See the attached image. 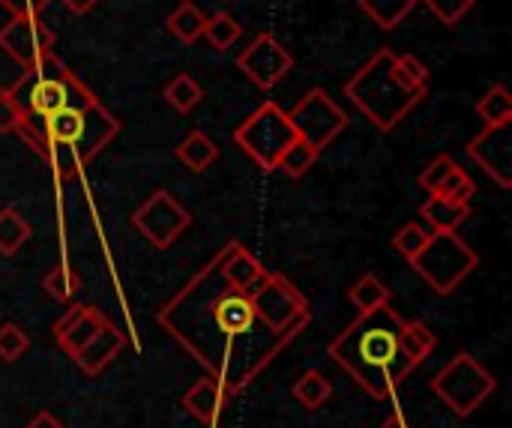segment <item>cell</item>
Masks as SVG:
<instances>
[{
    "mask_svg": "<svg viewBox=\"0 0 512 428\" xmlns=\"http://www.w3.org/2000/svg\"><path fill=\"white\" fill-rule=\"evenodd\" d=\"M477 114L483 117L486 126H498V123H512V96L504 84H492L480 102H477Z\"/></svg>",
    "mask_w": 512,
    "mask_h": 428,
    "instance_id": "83f0119b",
    "label": "cell"
},
{
    "mask_svg": "<svg viewBox=\"0 0 512 428\" xmlns=\"http://www.w3.org/2000/svg\"><path fill=\"white\" fill-rule=\"evenodd\" d=\"M438 348V336L423 321H405L399 330V351L402 357L417 369L429 360V354Z\"/></svg>",
    "mask_w": 512,
    "mask_h": 428,
    "instance_id": "ffe728a7",
    "label": "cell"
},
{
    "mask_svg": "<svg viewBox=\"0 0 512 428\" xmlns=\"http://www.w3.org/2000/svg\"><path fill=\"white\" fill-rule=\"evenodd\" d=\"M405 318L387 303L372 312H360L327 348L330 360L375 402H387L414 366L399 351V330Z\"/></svg>",
    "mask_w": 512,
    "mask_h": 428,
    "instance_id": "7a4b0ae2",
    "label": "cell"
},
{
    "mask_svg": "<svg viewBox=\"0 0 512 428\" xmlns=\"http://www.w3.org/2000/svg\"><path fill=\"white\" fill-rule=\"evenodd\" d=\"M477 0H423V6L444 24V27H456L471 9H474Z\"/></svg>",
    "mask_w": 512,
    "mask_h": 428,
    "instance_id": "836d02e7",
    "label": "cell"
},
{
    "mask_svg": "<svg viewBox=\"0 0 512 428\" xmlns=\"http://www.w3.org/2000/svg\"><path fill=\"white\" fill-rule=\"evenodd\" d=\"M426 93H429V87L405 84V78L396 69L393 48H378V54L345 81V96L381 132H393L423 102Z\"/></svg>",
    "mask_w": 512,
    "mask_h": 428,
    "instance_id": "277c9868",
    "label": "cell"
},
{
    "mask_svg": "<svg viewBox=\"0 0 512 428\" xmlns=\"http://www.w3.org/2000/svg\"><path fill=\"white\" fill-rule=\"evenodd\" d=\"M396 69L405 78V84H411V87H429V69L414 54H396Z\"/></svg>",
    "mask_w": 512,
    "mask_h": 428,
    "instance_id": "8d00e7d4",
    "label": "cell"
},
{
    "mask_svg": "<svg viewBox=\"0 0 512 428\" xmlns=\"http://www.w3.org/2000/svg\"><path fill=\"white\" fill-rule=\"evenodd\" d=\"M291 129L300 141L315 147L318 153L327 150L345 129H348V114L327 96V90L312 87L291 111H288Z\"/></svg>",
    "mask_w": 512,
    "mask_h": 428,
    "instance_id": "30bf717a",
    "label": "cell"
},
{
    "mask_svg": "<svg viewBox=\"0 0 512 428\" xmlns=\"http://www.w3.org/2000/svg\"><path fill=\"white\" fill-rule=\"evenodd\" d=\"M9 90L21 105L24 117H48L63 108H81L99 102L96 93L75 72H69V66L54 51L39 57L33 66H27Z\"/></svg>",
    "mask_w": 512,
    "mask_h": 428,
    "instance_id": "5b68a950",
    "label": "cell"
},
{
    "mask_svg": "<svg viewBox=\"0 0 512 428\" xmlns=\"http://www.w3.org/2000/svg\"><path fill=\"white\" fill-rule=\"evenodd\" d=\"M30 234H33L30 222L15 207L0 210V255H6V258L18 255L21 246L30 240Z\"/></svg>",
    "mask_w": 512,
    "mask_h": 428,
    "instance_id": "cb8c5ba5",
    "label": "cell"
},
{
    "mask_svg": "<svg viewBox=\"0 0 512 428\" xmlns=\"http://www.w3.org/2000/svg\"><path fill=\"white\" fill-rule=\"evenodd\" d=\"M216 258H219V267H222L225 279H228L234 288L246 291V294H252L255 288H261L264 279L270 276V270H267L243 243H237V240H231Z\"/></svg>",
    "mask_w": 512,
    "mask_h": 428,
    "instance_id": "e0dca14e",
    "label": "cell"
},
{
    "mask_svg": "<svg viewBox=\"0 0 512 428\" xmlns=\"http://www.w3.org/2000/svg\"><path fill=\"white\" fill-rule=\"evenodd\" d=\"M30 351V336L18 324H3L0 327V360L3 363H18Z\"/></svg>",
    "mask_w": 512,
    "mask_h": 428,
    "instance_id": "d6a6232c",
    "label": "cell"
},
{
    "mask_svg": "<svg viewBox=\"0 0 512 428\" xmlns=\"http://www.w3.org/2000/svg\"><path fill=\"white\" fill-rule=\"evenodd\" d=\"M117 132L120 120L102 102H93L48 117H27L15 135L45 159L57 180H69L81 174L117 138Z\"/></svg>",
    "mask_w": 512,
    "mask_h": 428,
    "instance_id": "3957f363",
    "label": "cell"
},
{
    "mask_svg": "<svg viewBox=\"0 0 512 428\" xmlns=\"http://www.w3.org/2000/svg\"><path fill=\"white\" fill-rule=\"evenodd\" d=\"M474 192H477V186H474L471 174H468L465 168L453 165L450 174L441 180V186H438L432 195H441V198H450V201H459V204H471Z\"/></svg>",
    "mask_w": 512,
    "mask_h": 428,
    "instance_id": "1f68e13d",
    "label": "cell"
},
{
    "mask_svg": "<svg viewBox=\"0 0 512 428\" xmlns=\"http://www.w3.org/2000/svg\"><path fill=\"white\" fill-rule=\"evenodd\" d=\"M159 324L219 381L228 399L240 396L291 342L258 315L252 294L225 279L219 258L207 261L162 306Z\"/></svg>",
    "mask_w": 512,
    "mask_h": 428,
    "instance_id": "6da1fadb",
    "label": "cell"
},
{
    "mask_svg": "<svg viewBox=\"0 0 512 428\" xmlns=\"http://www.w3.org/2000/svg\"><path fill=\"white\" fill-rule=\"evenodd\" d=\"M498 390L495 375L474 357V354H456L435 378H432V393L456 414V417H471L483 402Z\"/></svg>",
    "mask_w": 512,
    "mask_h": 428,
    "instance_id": "ba28073f",
    "label": "cell"
},
{
    "mask_svg": "<svg viewBox=\"0 0 512 428\" xmlns=\"http://www.w3.org/2000/svg\"><path fill=\"white\" fill-rule=\"evenodd\" d=\"M420 216L432 231H459L462 222H468L471 216V204H459L441 195H429L420 204Z\"/></svg>",
    "mask_w": 512,
    "mask_h": 428,
    "instance_id": "d6986e66",
    "label": "cell"
},
{
    "mask_svg": "<svg viewBox=\"0 0 512 428\" xmlns=\"http://www.w3.org/2000/svg\"><path fill=\"white\" fill-rule=\"evenodd\" d=\"M348 300L354 303L357 312H372V309L390 303V288H387L375 273H363V276L354 282V288L348 291Z\"/></svg>",
    "mask_w": 512,
    "mask_h": 428,
    "instance_id": "484cf974",
    "label": "cell"
},
{
    "mask_svg": "<svg viewBox=\"0 0 512 428\" xmlns=\"http://www.w3.org/2000/svg\"><path fill=\"white\" fill-rule=\"evenodd\" d=\"M42 288H45V294H48L51 300L69 303V300H75V297L81 294L84 282H81V276H78L75 270H69L66 264H57V267H51V270L45 273Z\"/></svg>",
    "mask_w": 512,
    "mask_h": 428,
    "instance_id": "f1b7e54d",
    "label": "cell"
},
{
    "mask_svg": "<svg viewBox=\"0 0 512 428\" xmlns=\"http://www.w3.org/2000/svg\"><path fill=\"white\" fill-rule=\"evenodd\" d=\"M297 135L291 129L288 111H282L273 99L261 102L237 129H234V144L261 168V171H276L279 156L294 144Z\"/></svg>",
    "mask_w": 512,
    "mask_h": 428,
    "instance_id": "52a82bcc",
    "label": "cell"
},
{
    "mask_svg": "<svg viewBox=\"0 0 512 428\" xmlns=\"http://www.w3.org/2000/svg\"><path fill=\"white\" fill-rule=\"evenodd\" d=\"M180 405H183V411H186L192 420H198V423H204V426H216L222 408L228 405V396H225V390L219 387V381L207 375V378L195 381V384L183 393Z\"/></svg>",
    "mask_w": 512,
    "mask_h": 428,
    "instance_id": "ac0fdd59",
    "label": "cell"
},
{
    "mask_svg": "<svg viewBox=\"0 0 512 428\" xmlns=\"http://www.w3.org/2000/svg\"><path fill=\"white\" fill-rule=\"evenodd\" d=\"M357 6L381 27V30H396L411 9L417 6V0H357Z\"/></svg>",
    "mask_w": 512,
    "mask_h": 428,
    "instance_id": "d4e9b609",
    "label": "cell"
},
{
    "mask_svg": "<svg viewBox=\"0 0 512 428\" xmlns=\"http://www.w3.org/2000/svg\"><path fill=\"white\" fill-rule=\"evenodd\" d=\"M24 111L21 105L15 102L12 90L9 87H0V135H9V132H18L24 126Z\"/></svg>",
    "mask_w": 512,
    "mask_h": 428,
    "instance_id": "d590c367",
    "label": "cell"
},
{
    "mask_svg": "<svg viewBox=\"0 0 512 428\" xmlns=\"http://www.w3.org/2000/svg\"><path fill=\"white\" fill-rule=\"evenodd\" d=\"M66 9H72L75 15H87L93 6H99V0H60Z\"/></svg>",
    "mask_w": 512,
    "mask_h": 428,
    "instance_id": "60d3db41",
    "label": "cell"
},
{
    "mask_svg": "<svg viewBox=\"0 0 512 428\" xmlns=\"http://www.w3.org/2000/svg\"><path fill=\"white\" fill-rule=\"evenodd\" d=\"M456 165V159L450 156V153H441V156H435L426 168H423V174H420V186L432 195L438 186H441V180L450 174V168Z\"/></svg>",
    "mask_w": 512,
    "mask_h": 428,
    "instance_id": "74e56055",
    "label": "cell"
},
{
    "mask_svg": "<svg viewBox=\"0 0 512 428\" xmlns=\"http://www.w3.org/2000/svg\"><path fill=\"white\" fill-rule=\"evenodd\" d=\"M294 66L291 51L273 36V33H258L249 48L237 54V69L258 87V90H273Z\"/></svg>",
    "mask_w": 512,
    "mask_h": 428,
    "instance_id": "7c38bea8",
    "label": "cell"
},
{
    "mask_svg": "<svg viewBox=\"0 0 512 428\" xmlns=\"http://www.w3.org/2000/svg\"><path fill=\"white\" fill-rule=\"evenodd\" d=\"M126 348V336L111 324V321H105L96 333H93V339L72 357V363L87 375V378H96V375H102L114 360H117V354Z\"/></svg>",
    "mask_w": 512,
    "mask_h": 428,
    "instance_id": "2e32d148",
    "label": "cell"
},
{
    "mask_svg": "<svg viewBox=\"0 0 512 428\" xmlns=\"http://www.w3.org/2000/svg\"><path fill=\"white\" fill-rule=\"evenodd\" d=\"M408 264L435 294L450 297L477 270L480 258L456 231H432L426 246Z\"/></svg>",
    "mask_w": 512,
    "mask_h": 428,
    "instance_id": "8992f818",
    "label": "cell"
},
{
    "mask_svg": "<svg viewBox=\"0 0 512 428\" xmlns=\"http://www.w3.org/2000/svg\"><path fill=\"white\" fill-rule=\"evenodd\" d=\"M378 428H411V426H408V420H405L399 411H393V414H390V417H387V420H384Z\"/></svg>",
    "mask_w": 512,
    "mask_h": 428,
    "instance_id": "b9f144b4",
    "label": "cell"
},
{
    "mask_svg": "<svg viewBox=\"0 0 512 428\" xmlns=\"http://www.w3.org/2000/svg\"><path fill=\"white\" fill-rule=\"evenodd\" d=\"M57 36L51 33L48 24H42L39 15H12L0 27V51L15 60L21 69L33 66L39 57L54 51Z\"/></svg>",
    "mask_w": 512,
    "mask_h": 428,
    "instance_id": "4fadbf2b",
    "label": "cell"
},
{
    "mask_svg": "<svg viewBox=\"0 0 512 428\" xmlns=\"http://www.w3.org/2000/svg\"><path fill=\"white\" fill-rule=\"evenodd\" d=\"M162 96H165V102L174 108V111H180V114H189L201 99H204V90H201V84L192 78V75H186V72H180V75H174L168 84H165V90H162Z\"/></svg>",
    "mask_w": 512,
    "mask_h": 428,
    "instance_id": "4316f807",
    "label": "cell"
},
{
    "mask_svg": "<svg viewBox=\"0 0 512 428\" xmlns=\"http://www.w3.org/2000/svg\"><path fill=\"white\" fill-rule=\"evenodd\" d=\"M51 0H0L3 9H9V15H39Z\"/></svg>",
    "mask_w": 512,
    "mask_h": 428,
    "instance_id": "f35d334b",
    "label": "cell"
},
{
    "mask_svg": "<svg viewBox=\"0 0 512 428\" xmlns=\"http://www.w3.org/2000/svg\"><path fill=\"white\" fill-rule=\"evenodd\" d=\"M426 240H429V231H426L423 225H417V222H408V225H402V228L393 234V249L411 261V258L426 246Z\"/></svg>",
    "mask_w": 512,
    "mask_h": 428,
    "instance_id": "e575fe53",
    "label": "cell"
},
{
    "mask_svg": "<svg viewBox=\"0 0 512 428\" xmlns=\"http://www.w3.org/2000/svg\"><path fill=\"white\" fill-rule=\"evenodd\" d=\"M108 318L96 309V306H72L60 315V321L54 324V339L60 345V351L72 360L90 339L93 333L105 324Z\"/></svg>",
    "mask_w": 512,
    "mask_h": 428,
    "instance_id": "9a60e30c",
    "label": "cell"
},
{
    "mask_svg": "<svg viewBox=\"0 0 512 428\" xmlns=\"http://www.w3.org/2000/svg\"><path fill=\"white\" fill-rule=\"evenodd\" d=\"M174 156H177L192 174H201V171H207V168L219 159V147H216V141H213L210 135H204L201 129H195V132H189V135L177 144Z\"/></svg>",
    "mask_w": 512,
    "mask_h": 428,
    "instance_id": "44dd1931",
    "label": "cell"
},
{
    "mask_svg": "<svg viewBox=\"0 0 512 428\" xmlns=\"http://www.w3.org/2000/svg\"><path fill=\"white\" fill-rule=\"evenodd\" d=\"M132 225L153 249H171L183 237V231L192 225V216L168 189H156L132 213Z\"/></svg>",
    "mask_w": 512,
    "mask_h": 428,
    "instance_id": "8fae6325",
    "label": "cell"
},
{
    "mask_svg": "<svg viewBox=\"0 0 512 428\" xmlns=\"http://www.w3.org/2000/svg\"><path fill=\"white\" fill-rule=\"evenodd\" d=\"M24 428H63V423H60L51 411H39Z\"/></svg>",
    "mask_w": 512,
    "mask_h": 428,
    "instance_id": "ab89813d",
    "label": "cell"
},
{
    "mask_svg": "<svg viewBox=\"0 0 512 428\" xmlns=\"http://www.w3.org/2000/svg\"><path fill=\"white\" fill-rule=\"evenodd\" d=\"M252 303H255L258 315L285 339L300 336L306 330V324L312 321V309H309L306 297L282 273H270L264 279V285L252 291Z\"/></svg>",
    "mask_w": 512,
    "mask_h": 428,
    "instance_id": "9c48e42d",
    "label": "cell"
},
{
    "mask_svg": "<svg viewBox=\"0 0 512 428\" xmlns=\"http://www.w3.org/2000/svg\"><path fill=\"white\" fill-rule=\"evenodd\" d=\"M291 396L297 399L300 408H306V411H321V408L330 402V396H333V384H330L318 369H309V372H303V375L294 381Z\"/></svg>",
    "mask_w": 512,
    "mask_h": 428,
    "instance_id": "7402d4cb",
    "label": "cell"
},
{
    "mask_svg": "<svg viewBox=\"0 0 512 428\" xmlns=\"http://www.w3.org/2000/svg\"><path fill=\"white\" fill-rule=\"evenodd\" d=\"M468 156L498 183V189H512V123L486 126L471 144Z\"/></svg>",
    "mask_w": 512,
    "mask_h": 428,
    "instance_id": "5bb4252c",
    "label": "cell"
},
{
    "mask_svg": "<svg viewBox=\"0 0 512 428\" xmlns=\"http://www.w3.org/2000/svg\"><path fill=\"white\" fill-rule=\"evenodd\" d=\"M321 153L315 150V147H309L306 141H294V144H288V150L279 156V168L291 177V180H300L312 165H315V159H318Z\"/></svg>",
    "mask_w": 512,
    "mask_h": 428,
    "instance_id": "4dcf8cb0",
    "label": "cell"
},
{
    "mask_svg": "<svg viewBox=\"0 0 512 428\" xmlns=\"http://www.w3.org/2000/svg\"><path fill=\"white\" fill-rule=\"evenodd\" d=\"M165 27H168V33H171V36H177L180 42H186V45H189V42H195V39H201V36H204L207 15H204L195 3L183 0V3L168 15Z\"/></svg>",
    "mask_w": 512,
    "mask_h": 428,
    "instance_id": "603a6c76",
    "label": "cell"
},
{
    "mask_svg": "<svg viewBox=\"0 0 512 428\" xmlns=\"http://www.w3.org/2000/svg\"><path fill=\"white\" fill-rule=\"evenodd\" d=\"M204 36H207V42H210L216 51H228V48L243 36V27H240V21H237L234 15L216 12L213 18H207Z\"/></svg>",
    "mask_w": 512,
    "mask_h": 428,
    "instance_id": "f546056e",
    "label": "cell"
}]
</instances>
